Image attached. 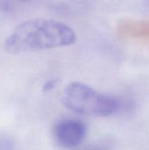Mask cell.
Here are the masks:
<instances>
[{
    "instance_id": "6da1fadb",
    "label": "cell",
    "mask_w": 149,
    "mask_h": 150,
    "mask_svg": "<svg viewBox=\"0 0 149 150\" xmlns=\"http://www.w3.org/2000/svg\"><path fill=\"white\" fill-rule=\"evenodd\" d=\"M76 40L75 31L54 19L35 18L18 25L5 40L11 53H25L67 47Z\"/></svg>"
},
{
    "instance_id": "7a4b0ae2",
    "label": "cell",
    "mask_w": 149,
    "mask_h": 150,
    "mask_svg": "<svg viewBox=\"0 0 149 150\" xmlns=\"http://www.w3.org/2000/svg\"><path fill=\"white\" fill-rule=\"evenodd\" d=\"M61 101L72 112L93 117L116 114L121 106L117 98L99 93L82 83H72L68 85L63 91Z\"/></svg>"
},
{
    "instance_id": "3957f363",
    "label": "cell",
    "mask_w": 149,
    "mask_h": 150,
    "mask_svg": "<svg viewBox=\"0 0 149 150\" xmlns=\"http://www.w3.org/2000/svg\"><path fill=\"white\" fill-rule=\"evenodd\" d=\"M53 134L58 146L65 149H72L80 146L84 141L87 127L79 120L65 119L54 126Z\"/></svg>"
},
{
    "instance_id": "277c9868",
    "label": "cell",
    "mask_w": 149,
    "mask_h": 150,
    "mask_svg": "<svg viewBox=\"0 0 149 150\" xmlns=\"http://www.w3.org/2000/svg\"><path fill=\"white\" fill-rule=\"evenodd\" d=\"M0 150H15V144L11 139L2 137L0 138Z\"/></svg>"
}]
</instances>
